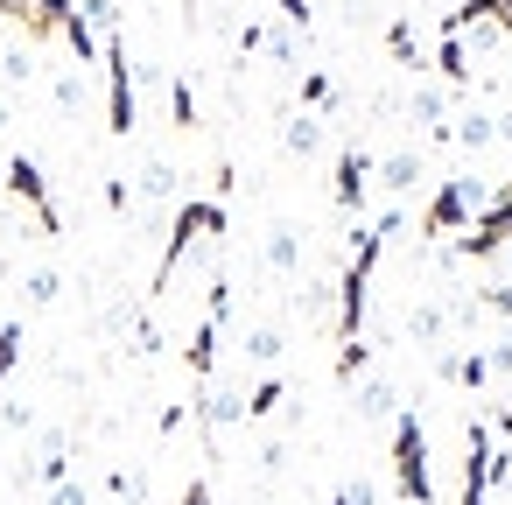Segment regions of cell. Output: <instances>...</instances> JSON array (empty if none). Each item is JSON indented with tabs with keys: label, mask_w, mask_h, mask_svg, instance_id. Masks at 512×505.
<instances>
[{
	"label": "cell",
	"mask_w": 512,
	"mask_h": 505,
	"mask_svg": "<svg viewBox=\"0 0 512 505\" xmlns=\"http://www.w3.org/2000/svg\"><path fill=\"white\" fill-rule=\"evenodd\" d=\"M225 204L218 197H190V204H176V225H169V246H162V267H155V302L176 288V274H183V260H190V246H218L225 239Z\"/></svg>",
	"instance_id": "1"
},
{
	"label": "cell",
	"mask_w": 512,
	"mask_h": 505,
	"mask_svg": "<svg viewBox=\"0 0 512 505\" xmlns=\"http://www.w3.org/2000/svg\"><path fill=\"white\" fill-rule=\"evenodd\" d=\"M393 491L407 505H435V477H428V428L414 407L393 414Z\"/></svg>",
	"instance_id": "2"
},
{
	"label": "cell",
	"mask_w": 512,
	"mask_h": 505,
	"mask_svg": "<svg viewBox=\"0 0 512 505\" xmlns=\"http://www.w3.org/2000/svg\"><path fill=\"white\" fill-rule=\"evenodd\" d=\"M491 204V183L484 176H442L435 204L421 211V239H449V232H470Z\"/></svg>",
	"instance_id": "3"
},
{
	"label": "cell",
	"mask_w": 512,
	"mask_h": 505,
	"mask_svg": "<svg viewBox=\"0 0 512 505\" xmlns=\"http://www.w3.org/2000/svg\"><path fill=\"white\" fill-rule=\"evenodd\" d=\"M99 64H106V127L127 141L134 134V57H127V36H106L99 43Z\"/></svg>",
	"instance_id": "4"
},
{
	"label": "cell",
	"mask_w": 512,
	"mask_h": 505,
	"mask_svg": "<svg viewBox=\"0 0 512 505\" xmlns=\"http://www.w3.org/2000/svg\"><path fill=\"white\" fill-rule=\"evenodd\" d=\"M8 197H22L36 211V239H64V218L50 204V183H43V162L36 155H8Z\"/></svg>",
	"instance_id": "5"
},
{
	"label": "cell",
	"mask_w": 512,
	"mask_h": 505,
	"mask_svg": "<svg viewBox=\"0 0 512 505\" xmlns=\"http://www.w3.org/2000/svg\"><path fill=\"white\" fill-rule=\"evenodd\" d=\"M491 421L484 414H470V428H463V505H491Z\"/></svg>",
	"instance_id": "6"
},
{
	"label": "cell",
	"mask_w": 512,
	"mask_h": 505,
	"mask_svg": "<svg viewBox=\"0 0 512 505\" xmlns=\"http://www.w3.org/2000/svg\"><path fill=\"white\" fill-rule=\"evenodd\" d=\"M365 190H372V155L351 141V148L337 155V183H330V197H337L344 218H358V211H365Z\"/></svg>",
	"instance_id": "7"
},
{
	"label": "cell",
	"mask_w": 512,
	"mask_h": 505,
	"mask_svg": "<svg viewBox=\"0 0 512 505\" xmlns=\"http://www.w3.org/2000/svg\"><path fill=\"white\" fill-rule=\"evenodd\" d=\"M372 183L400 204V197H414L421 183H428V162H421V148H393L386 162H372Z\"/></svg>",
	"instance_id": "8"
},
{
	"label": "cell",
	"mask_w": 512,
	"mask_h": 505,
	"mask_svg": "<svg viewBox=\"0 0 512 505\" xmlns=\"http://www.w3.org/2000/svg\"><path fill=\"white\" fill-rule=\"evenodd\" d=\"M197 421H204V435L218 442L225 428H239V421H246V393H239V386H211V379H204V400H197Z\"/></svg>",
	"instance_id": "9"
},
{
	"label": "cell",
	"mask_w": 512,
	"mask_h": 505,
	"mask_svg": "<svg viewBox=\"0 0 512 505\" xmlns=\"http://www.w3.org/2000/svg\"><path fill=\"white\" fill-rule=\"evenodd\" d=\"M351 414H358V421H393V414H400V393H393V379H386V372H365V379H351Z\"/></svg>",
	"instance_id": "10"
},
{
	"label": "cell",
	"mask_w": 512,
	"mask_h": 505,
	"mask_svg": "<svg viewBox=\"0 0 512 505\" xmlns=\"http://www.w3.org/2000/svg\"><path fill=\"white\" fill-rule=\"evenodd\" d=\"M449 106H456V92L435 85V78H421V85L407 92V120H421V127H435V134H449Z\"/></svg>",
	"instance_id": "11"
},
{
	"label": "cell",
	"mask_w": 512,
	"mask_h": 505,
	"mask_svg": "<svg viewBox=\"0 0 512 505\" xmlns=\"http://www.w3.org/2000/svg\"><path fill=\"white\" fill-rule=\"evenodd\" d=\"M260 57H267L274 71H302V36L274 15V22H260Z\"/></svg>",
	"instance_id": "12"
},
{
	"label": "cell",
	"mask_w": 512,
	"mask_h": 505,
	"mask_svg": "<svg viewBox=\"0 0 512 505\" xmlns=\"http://www.w3.org/2000/svg\"><path fill=\"white\" fill-rule=\"evenodd\" d=\"M323 141H330V127H323L316 113H288V120H281V148H288L295 162H309V155H323Z\"/></svg>",
	"instance_id": "13"
},
{
	"label": "cell",
	"mask_w": 512,
	"mask_h": 505,
	"mask_svg": "<svg viewBox=\"0 0 512 505\" xmlns=\"http://www.w3.org/2000/svg\"><path fill=\"white\" fill-rule=\"evenodd\" d=\"M260 260H267V274L295 281V274H302V232H295V225H274L267 246H260Z\"/></svg>",
	"instance_id": "14"
},
{
	"label": "cell",
	"mask_w": 512,
	"mask_h": 505,
	"mask_svg": "<svg viewBox=\"0 0 512 505\" xmlns=\"http://www.w3.org/2000/svg\"><path fill=\"white\" fill-rule=\"evenodd\" d=\"M407 344L442 351V344H449V309H442V302H414V309H407Z\"/></svg>",
	"instance_id": "15"
},
{
	"label": "cell",
	"mask_w": 512,
	"mask_h": 505,
	"mask_svg": "<svg viewBox=\"0 0 512 505\" xmlns=\"http://www.w3.org/2000/svg\"><path fill=\"white\" fill-rule=\"evenodd\" d=\"M449 141H456L463 155H484V148L498 141V113H477V106L456 113V120H449Z\"/></svg>",
	"instance_id": "16"
},
{
	"label": "cell",
	"mask_w": 512,
	"mask_h": 505,
	"mask_svg": "<svg viewBox=\"0 0 512 505\" xmlns=\"http://www.w3.org/2000/svg\"><path fill=\"white\" fill-rule=\"evenodd\" d=\"M50 99H57V113H64V120H78V113L92 106V71H78V64H71V71H57Z\"/></svg>",
	"instance_id": "17"
},
{
	"label": "cell",
	"mask_w": 512,
	"mask_h": 505,
	"mask_svg": "<svg viewBox=\"0 0 512 505\" xmlns=\"http://www.w3.org/2000/svg\"><path fill=\"white\" fill-rule=\"evenodd\" d=\"M134 197H141V204H169V197H176V162H162V155L141 162V169H134Z\"/></svg>",
	"instance_id": "18"
},
{
	"label": "cell",
	"mask_w": 512,
	"mask_h": 505,
	"mask_svg": "<svg viewBox=\"0 0 512 505\" xmlns=\"http://www.w3.org/2000/svg\"><path fill=\"white\" fill-rule=\"evenodd\" d=\"M386 50H393V64H400V71H428V57H421V36H414V22H393V29H386Z\"/></svg>",
	"instance_id": "19"
},
{
	"label": "cell",
	"mask_w": 512,
	"mask_h": 505,
	"mask_svg": "<svg viewBox=\"0 0 512 505\" xmlns=\"http://www.w3.org/2000/svg\"><path fill=\"white\" fill-rule=\"evenodd\" d=\"M239 351H246V358H253V365H274V358H281V351H288V337H281V323H253V330H246V344H239Z\"/></svg>",
	"instance_id": "20"
},
{
	"label": "cell",
	"mask_w": 512,
	"mask_h": 505,
	"mask_svg": "<svg viewBox=\"0 0 512 505\" xmlns=\"http://www.w3.org/2000/svg\"><path fill=\"white\" fill-rule=\"evenodd\" d=\"M22 295H29V309H50V302L64 295V274H57V267H36V274L22 281Z\"/></svg>",
	"instance_id": "21"
},
{
	"label": "cell",
	"mask_w": 512,
	"mask_h": 505,
	"mask_svg": "<svg viewBox=\"0 0 512 505\" xmlns=\"http://www.w3.org/2000/svg\"><path fill=\"white\" fill-rule=\"evenodd\" d=\"M281 400H288V386H281V379H274V372H267V379H260V386H253V393H246V421H267V414H274V407H281Z\"/></svg>",
	"instance_id": "22"
},
{
	"label": "cell",
	"mask_w": 512,
	"mask_h": 505,
	"mask_svg": "<svg viewBox=\"0 0 512 505\" xmlns=\"http://www.w3.org/2000/svg\"><path fill=\"white\" fill-rule=\"evenodd\" d=\"M36 78V57L29 50H8V57H0V85H8V92H22Z\"/></svg>",
	"instance_id": "23"
},
{
	"label": "cell",
	"mask_w": 512,
	"mask_h": 505,
	"mask_svg": "<svg viewBox=\"0 0 512 505\" xmlns=\"http://www.w3.org/2000/svg\"><path fill=\"white\" fill-rule=\"evenodd\" d=\"M22 365V323H8L0 316V386H8V372Z\"/></svg>",
	"instance_id": "24"
},
{
	"label": "cell",
	"mask_w": 512,
	"mask_h": 505,
	"mask_svg": "<svg viewBox=\"0 0 512 505\" xmlns=\"http://www.w3.org/2000/svg\"><path fill=\"white\" fill-rule=\"evenodd\" d=\"M169 113H176V127H183V134L197 127V92H190L183 78H169Z\"/></svg>",
	"instance_id": "25"
},
{
	"label": "cell",
	"mask_w": 512,
	"mask_h": 505,
	"mask_svg": "<svg viewBox=\"0 0 512 505\" xmlns=\"http://www.w3.org/2000/svg\"><path fill=\"white\" fill-rule=\"evenodd\" d=\"M330 505H379V484H372V477H344V484L330 491Z\"/></svg>",
	"instance_id": "26"
},
{
	"label": "cell",
	"mask_w": 512,
	"mask_h": 505,
	"mask_svg": "<svg viewBox=\"0 0 512 505\" xmlns=\"http://www.w3.org/2000/svg\"><path fill=\"white\" fill-rule=\"evenodd\" d=\"M0 421H8L15 435H29V428H36V407H29V400H8V407H0Z\"/></svg>",
	"instance_id": "27"
},
{
	"label": "cell",
	"mask_w": 512,
	"mask_h": 505,
	"mask_svg": "<svg viewBox=\"0 0 512 505\" xmlns=\"http://www.w3.org/2000/svg\"><path fill=\"white\" fill-rule=\"evenodd\" d=\"M50 505H92V491L78 477H64V484H50Z\"/></svg>",
	"instance_id": "28"
},
{
	"label": "cell",
	"mask_w": 512,
	"mask_h": 505,
	"mask_svg": "<svg viewBox=\"0 0 512 505\" xmlns=\"http://www.w3.org/2000/svg\"><path fill=\"white\" fill-rule=\"evenodd\" d=\"M281 22L302 36V29H309V0H281Z\"/></svg>",
	"instance_id": "29"
},
{
	"label": "cell",
	"mask_w": 512,
	"mask_h": 505,
	"mask_svg": "<svg viewBox=\"0 0 512 505\" xmlns=\"http://www.w3.org/2000/svg\"><path fill=\"white\" fill-rule=\"evenodd\" d=\"M176 505H211V477H190V484H183V498H176Z\"/></svg>",
	"instance_id": "30"
},
{
	"label": "cell",
	"mask_w": 512,
	"mask_h": 505,
	"mask_svg": "<svg viewBox=\"0 0 512 505\" xmlns=\"http://www.w3.org/2000/svg\"><path fill=\"white\" fill-rule=\"evenodd\" d=\"M8 120H15V106H8V99H0V134H8Z\"/></svg>",
	"instance_id": "31"
},
{
	"label": "cell",
	"mask_w": 512,
	"mask_h": 505,
	"mask_svg": "<svg viewBox=\"0 0 512 505\" xmlns=\"http://www.w3.org/2000/svg\"><path fill=\"white\" fill-rule=\"evenodd\" d=\"M505 85H512V71H505Z\"/></svg>",
	"instance_id": "32"
},
{
	"label": "cell",
	"mask_w": 512,
	"mask_h": 505,
	"mask_svg": "<svg viewBox=\"0 0 512 505\" xmlns=\"http://www.w3.org/2000/svg\"><path fill=\"white\" fill-rule=\"evenodd\" d=\"M505 344H512V337H505Z\"/></svg>",
	"instance_id": "33"
}]
</instances>
